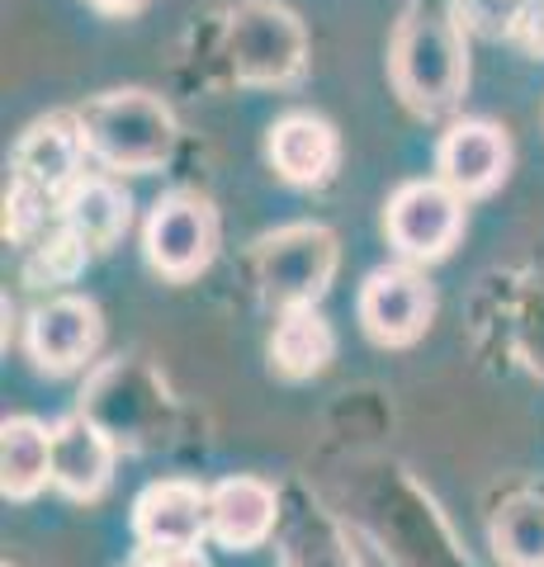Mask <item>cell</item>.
<instances>
[{
	"label": "cell",
	"instance_id": "1",
	"mask_svg": "<svg viewBox=\"0 0 544 567\" xmlns=\"http://www.w3.org/2000/svg\"><path fill=\"white\" fill-rule=\"evenodd\" d=\"M389 76L402 104L421 118H441L460 104L469 85V48L450 10H435L427 0L408 6L393 29Z\"/></svg>",
	"mask_w": 544,
	"mask_h": 567
},
{
	"label": "cell",
	"instance_id": "2",
	"mask_svg": "<svg viewBox=\"0 0 544 567\" xmlns=\"http://www.w3.org/2000/svg\"><path fill=\"white\" fill-rule=\"evenodd\" d=\"M85 152L104 171L152 175L175 152V114L152 91H110L76 110Z\"/></svg>",
	"mask_w": 544,
	"mask_h": 567
},
{
	"label": "cell",
	"instance_id": "3",
	"mask_svg": "<svg viewBox=\"0 0 544 567\" xmlns=\"http://www.w3.org/2000/svg\"><path fill=\"white\" fill-rule=\"evenodd\" d=\"M227 58H233L237 81L289 85L304 76L308 33L294 10L275 6V0H247L233 10V24H227Z\"/></svg>",
	"mask_w": 544,
	"mask_h": 567
},
{
	"label": "cell",
	"instance_id": "4",
	"mask_svg": "<svg viewBox=\"0 0 544 567\" xmlns=\"http://www.w3.org/2000/svg\"><path fill=\"white\" fill-rule=\"evenodd\" d=\"M337 275V237L322 223H294L256 241L260 293L285 308H312Z\"/></svg>",
	"mask_w": 544,
	"mask_h": 567
},
{
	"label": "cell",
	"instance_id": "5",
	"mask_svg": "<svg viewBox=\"0 0 544 567\" xmlns=\"http://www.w3.org/2000/svg\"><path fill=\"white\" fill-rule=\"evenodd\" d=\"M464 194H454L445 181H408L393 189L389 208H383V233L389 246L412 260L431 265L454 251V241L464 233Z\"/></svg>",
	"mask_w": 544,
	"mask_h": 567
},
{
	"label": "cell",
	"instance_id": "6",
	"mask_svg": "<svg viewBox=\"0 0 544 567\" xmlns=\"http://www.w3.org/2000/svg\"><path fill=\"white\" fill-rule=\"evenodd\" d=\"M147 265L162 279H199L218 256V213L199 194H166L156 199L143 227Z\"/></svg>",
	"mask_w": 544,
	"mask_h": 567
},
{
	"label": "cell",
	"instance_id": "7",
	"mask_svg": "<svg viewBox=\"0 0 544 567\" xmlns=\"http://www.w3.org/2000/svg\"><path fill=\"white\" fill-rule=\"evenodd\" d=\"M360 327L374 346H412L435 312V293L412 260L379 265L360 284Z\"/></svg>",
	"mask_w": 544,
	"mask_h": 567
},
{
	"label": "cell",
	"instance_id": "8",
	"mask_svg": "<svg viewBox=\"0 0 544 567\" xmlns=\"http://www.w3.org/2000/svg\"><path fill=\"white\" fill-rule=\"evenodd\" d=\"M104 341V322L100 308L81 293H58L48 303L33 308L29 327H24V346L29 360L43 369V374H76L81 364L95 360V350Z\"/></svg>",
	"mask_w": 544,
	"mask_h": 567
},
{
	"label": "cell",
	"instance_id": "9",
	"mask_svg": "<svg viewBox=\"0 0 544 567\" xmlns=\"http://www.w3.org/2000/svg\"><path fill=\"white\" fill-rule=\"evenodd\" d=\"M506 171H512V137L487 118H460L450 123L441 147H435V181H445L464 199L493 194Z\"/></svg>",
	"mask_w": 544,
	"mask_h": 567
},
{
	"label": "cell",
	"instance_id": "10",
	"mask_svg": "<svg viewBox=\"0 0 544 567\" xmlns=\"http://www.w3.org/2000/svg\"><path fill=\"white\" fill-rule=\"evenodd\" d=\"M133 535L147 548H199L204 539H214L208 492L185 477H162L143 487L133 502Z\"/></svg>",
	"mask_w": 544,
	"mask_h": 567
},
{
	"label": "cell",
	"instance_id": "11",
	"mask_svg": "<svg viewBox=\"0 0 544 567\" xmlns=\"http://www.w3.org/2000/svg\"><path fill=\"white\" fill-rule=\"evenodd\" d=\"M119 440L95 416H62L52 425V487L72 502H95L114 483Z\"/></svg>",
	"mask_w": 544,
	"mask_h": 567
},
{
	"label": "cell",
	"instance_id": "12",
	"mask_svg": "<svg viewBox=\"0 0 544 567\" xmlns=\"http://www.w3.org/2000/svg\"><path fill=\"white\" fill-rule=\"evenodd\" d=\"M85 137L76 114H48L33 128L14 142V175L10 181H24L33 189H43L48 199H66V189L81 181V162H85Z\"/></svg>",
	"mask_w": 544,
	"mask_h": 567
},
{
	"label": "cell",
	"instance_id": "13",
	"mask_svg": "<svg viewBox=\"0 0 544 567\" xmlns=\"http://www.w3.org/2000/svg\"><path fill=\"white\" fill-rule=\"evenodd\" d=\"M266 152H270V166L279 181L289 185H327L331 171L341 162V142H337V128L327 118L308 114V110H294L285 118L270 123V137H266Z\"/></svg>",
	"mask_w": 544,
	"mask_h": 567
},
{
	"label": "cell",
	"instance_id": "14",
	"mask_svg": "<svg viewBox=\"0 0 544 567\" xmlns=\"http://www.w3.org/2000/svg\"><path fill=\"white\" fill-rule=\"evenodd\" d=\"M208 516H214V539L223 548H256L270 539L275 516H279V496L260 477H223L208 487Z\"/></svg>",
	"mask_w": 544,
	"mask_h": 567
},
{
	"label": "cell",
	"instance_id": "15",
	"mask_svg": "<svg viewBox=\"0 0 544 567\" xmlns=\"http://www.w3.org/2000/svg\"><path fill=\"white\" fill-rule=\"evenodd\" d=\"M129 218H133V199L104 175H81L58 208V223L66 233H76L91 251H110L129 233Z\"/></svg>",
	"mask_w": 544,
	"mask_h": 567
},
{
	"label": "cell",
	"instance_id": "16",
	"mask_svg": "<svg viewBox=\"0 0 544 567\" xmlns=\"http://www.w3.org/2000/svg\"><path fill=\"white\" fill-rule=\"evenodd\" d=\"M52 483V425L39 416H6L0 425V487L10 502H29Z\"/></svg>",
	"mask_w": 544,
	"mask_h": 567
},
{
	"label": "cell",
	"instance_id": "17",
	"mask_svg": "<svg viewBox=\"0 0 544 567\" xmlns=\"http://www.w3.org/2000/svg\"><path fill=\"white\" fill-rule=\"evenodd\" d=\"M337 354V336H331L327 317L318 308H285L270 336V364L285 379H312L322 374Z\"/></svg>",
	"mask_w": 544,
	"mask_h": 567
},
{
	"label": "cell",
	"instance_id": "18",
	"mask_svg": "<svg viewBox=\"0 0 544 567\" xmlns=\"http://www.w3.org/2000/svg\"><path fill=\"white\" fill-rule=\"evenodd\" d=\"M493 554L502 567H544V496L521 492L493 516Z\"/></svg>",
	"mask_w": 544,
	"mask_h": 567
},
{
	"label": "cell",
	"instance_id": "19",
	"mask_svg": "<svg viewBox=\"0 0 544 567\" xmlns=\"http://www.w3.org/2000/svg\"><path fill=\"white\" fill-rule=\"evenodd\" d=\"M95 251L85 246L76 233H66V227L58 223L48 233V241H33L29 246V265H24V275L29 284H72L81 270H85V260H91Z\"/></svg>",
	"mask_w": 544,
	"mask_h": 567
},
{
	"label": "cell",
	"instance_id": "20",
	"mask_svg": "<svg viewBox=\"0 0 544 567\" xmlns=\"http://www.w3.org/2000/svg\"><path fill=\"white\" fill-rule=\"evenodd\" d=\"M52 208H62V204L48 199L43 189H33L24 181H10V189H6V237L10 241H33L48 227Z\"/></svg>",
	"mask_w": 544,
	"mask_h": 567
},
{
	"label": "cell",
	"instance_id": "21",
	"mask_svg": "<svg viewBox=\"0 0 544 567\" xmlns=\"http://www.w3.org/2000/svg\"><path fill=\"white\" fill-rule=\"evenodd\" d=\"M129 567H208L199 548H137Z\"/></svg>",
	"mask_w": 544,
	"mask_h": 567
},
{
	"label": "cell",
	"instance_id": "22",
	"mask_svg": "<svg viewBox=\"0 0 544 567\" xmlns=\"http://www.w3.org/2000/svg\"><path fill=\"white\" fill-rule=\"evenodd\" d=\"M516 39L531 52H544V6H531L525 14H516Z\"/></svg>",
	"mask_w": 544,
	"mask_h": 567
},
{
	"label": "cell",
	"instance_id": "23",
	"mask_svg": "<svg viewBox=\"0 0 544 567\" xmlns=\"http://www.w3.org/2000/svg\"><path fill=\"white\" fill-rule=\"evenodd\" d=\"M85 6H95L100 14H133V10H143L147 0H85Z\"/></svg>",
	"mask_w": 544,
	"mask_h": 567
}]
</instances>
